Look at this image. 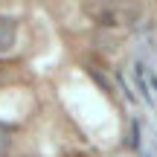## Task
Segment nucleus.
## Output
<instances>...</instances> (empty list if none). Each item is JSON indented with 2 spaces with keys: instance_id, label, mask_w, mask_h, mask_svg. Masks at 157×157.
<instances>
[{
  "instance_id": "obj_4",
  "label": "nucleus",
  "mask_w": 157,
  "mask_h": 157,
  "mask_svg": "<svg viewBox=\"0 0 157 157\" xmlns=\"http://www.w3.org/2000/svg\"><path fill=\"white\" fill-rule=\"evenodd\" d=\"M90 76H93V78H96V82H99V87H102V90H111V84H108V78H105V76H102V73H99V70H90Z\"/></svg>"
},
{
  "instance_id": "obj_3",
  "label": "nucleus",
  "mask_w": 157,
  "mask_h": 157,
  "mask_svg": "<svg viewBox=\"0 0 157 157\" xmlns=\"http://www.w3.org/2000/svg\"><path fill=\"white\" fill-rule=\"evenodd\" d=\"M137 84H140V93L146 96V102H151V93H148V84L143 82V67L137 64Z\"/></svg>"
},
{
  "instance_id": "obj_5",
  "label": "nucleus",
  "mask_w": 157,
  "mask_h": 157,
  "mask_svg": "<svg viewBox=\"0 0 157 157\" xmlns=\"http://www.w3.org/2000/svg\"><path fill=\"white\" fill-rule=\"evenodd\" d=\"M26 157H32V154H26Z\"/></svg>"
},
{
  "instance_id": "obj_1",
  "label": "nucleus",
  "mask_w": 157,
  "mask_h": 157,
  "mask_svg": "<svg viewBox=\"0 0 157 157\" xmlns=\"http://www.w3.org/2000/svg\"><path fill=\"white\" fill-rule=\"evenodd\" d=\"M17 41V23L12 17H0V52H9Z\"/></svg>"
},
{
  "instance_id": "obj_2",
  "label": "nucleus",
  "mask_w": 157,
  "mask_h": 157,
  "mask_svg": "<svg viewBox=\"0 0 157 157\" xmlns=\"http://www.w3.org/2000/svg\"><path fill=\"white\" fill-rule=\"evenodd\" d=\"M9 148H12V137H9V131H6V125H0V157L9 154Z\"/></svg>"
}]
</instances>
